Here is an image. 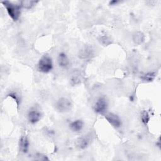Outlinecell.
Segmentation results:
<instances>
[{
	"mask_svg": "<svg viewBox=\"0 0 161 161\" xmlns=\"http://www.w3.org/2000/svg\"><path fill=\"white\" fill-rule=\"evenodd\" d=\"M84 123L81 119H76L71 122L69 125V127L74 132H79L83 128Z\"/></svg>",
	"mask_w": 161,
	"mask_h": 161,
	"instance_id": "11",
	"label": "cell"
},
{
	"mask_svg": "<svg viewBox=\"0 0 161 161\" xmlns=\"http://www.w3.org/2000/svg\"><path fill=\"white\" fill-rule=\"evenodd\" d=\"M35 158L34 159L35 160H48V158L45 155H43L42 153H36L35 156Z\"/></svg>",
	"mask_w": 161,
	"mask_h": 161,
	"instance_id": "19",
	"label": "cell"
},
{
	"mask_svg": "<svg viewBox=\"0 0 161 161\" xmlns=\"http://www.w3.org/2000/svg\"><path fill=\"white\" fill-rule=\"evenodd\" d=\"M156 76L155 72H149L146 74H144L141 75V79L145 82H151L152 81Z\"/></svg>",
	"mask_w": 161,
	"mask_h": 161,
	"instance_id": "15",
	"label": "cell"
},
{
	"mask_svg": "<svg viewBox=\"0 0 161 161\" xmlns=\"http://www.w3.org/2000/svg\"><path fill=\"white\" fill-rule=\"evenodd\" d=\"M145 35L142 31H136L132 35V40L136 45H141L145 41Z\"/></svg>",
	"mask_w": 161,
	"mask_h": 161,
	"instance_id": "12",
	"label": "cell"
},
{
	"mask_svg": "<svg viewBox=\"0 0 161 161\" xmlns=\"http://www.w3.org/2000/svg\"><path fill=\"white\" fill-rule=\"evenodd\" d=\"M8 96L11 97L16 103L17 107L19 108L20 104H21V98L20 96L16 92H11L8 94Z\"/></svg>",
	"mask_w": 161,
	"mask_h": 161,
	"instance_id": "16",
	"label": "cell"
},
{
	"mask_svg": "<svg viewBox=\"0 0 161 161\" xmlns=\"http://www.w3.org/2000/svg\"><path fill=\"white\" fill-rule=\"evenodd\" d=\"M57 62L60 67L62 68H66L69 64V59L65 53L61 52L58 54L57 58Z\"/></svg>",
	"mask_w": 161,
	"mask_h": 161,
	"instance_id": "10",
	"label": "cell"
},
{
	"mask_svg": "<svg viewBox=\"0 0 161 161\" xmlns=\"http://www.w3.org/2000/svg\"><path fill=\"white\" fill-rule=\"evenodd\" d=\"M106 119L108 122L112 125L113 127L118 128H119L121 125V121L120 118L116 114L113 113H109L104 115Z\"/></svg>",
	"mask_w": 161,
	"mask_h": 161,
	"instance_id": "7",
	"label": "cell"
},
{
	"mask_svg": "<svg viewBox=\"0 0 161 161\" xmlns=\"http://www.w3.org/2000/svg\"><path fill=\"white\" fill-rule=\"evenodd\" d=\"M82 76L81 72L79 70H74L70 77V83L72 86L78 85L81 83Z\"/></svg>",
	"mask_w": 161,
	"mask_h": 161,
	"instance_id": "8",
	"label": "cell"
},
{
	"mask_svg": "<svg viewBox=\"0 0 161 161\" xmlns=\"http://www.w3.org/2000/svg\"><path fill=\"white\" fill-rule=\"evenodd\" d=\"M42 115V113L40 111V110L35 107H33L28 112V120L30 123L35 124L41 119Z\"/></svg>",
	"mask_w": 161,
	"mask_h": 161,
	"instance_id": "5",
	"label": "cell"
},
{
	"mask_svg": "<svg viewBox=\"0 0 161 161\" xmlns=\"http://www.w3.org/2000/svg\"><path fill=\"white\" fill-rule=\"evenodd\" d=\"M108 101L106 99L102 96L99 97L94 104L93 109L95 113L99 114H104L108 108Z\"/></svg>",
	"mask_w": 161,
	"mask_h": 161,
	"instance_id": "4",
	"label": "cell"
},
{
	"mask_svg": "<svg viewBox=\"0 0 161 161\" xmlns=\"http://www.w3.org/2000/svg\"><path fill=\"white\" fill-rule=\"evenodd\" d=\"M38 70L42 73H48L53 69V62L51 57L48 55H44L39 60Z\"/></svg>",
	"mask_w": 161,
	"mask_h": 161,
	"instance_id": "2",
	"label": "cell"
},
{
	"mask_svg": "<svg viewBox=\"0 0 161 161\" xmlns=\"http://www.w3.org/2000/svg\"><path fill=\"white\" fill-rule=\"evenodd\" d=\"M30 147L29 140L26 135H22L19 142V148L20 152L24 153H26L28 151Z\"/></svg>",
	"mask_w": 161,
	"mask_h": 161,
	"instance_id": "9",
	"label": "cell"
},
{
	"mask_svg": "<svg viewBox=\"0 0 161 161\" xmlns=\"http://www.w3.org/2000/svg\"><path fill=\"white\" fill-rule=\"evenodd\" d=\"M99 42L104 46H108L112 43L111 38L107 35L101 36L99 38Z\"/></svg>",
	"mask_w": 161,
	"mask_h": 161,
	"instance_id": "17",
	"label": "cell"
},
{
	"mask_svg": "<svg viewBox=\"0 0 161 161\" xmlns=\"http://www.w3.org/2000/svg\"><path fill=\"white\" fill-rule=\"evenodd\" d=\"M119 3V1H112L109 2V4H111V5H116Z\"/></svg>",
	"mask_w": 161,
	"mask_h": 161,
	"instance_id": "20",
	"label": "cell"
},
{
	"mask_svg": "<svg viewBox=\"0 0 161 161\" xmlns=\"http://www.w3.org/2000/svg\"><path fill=\"white\" fill-rule=\"evenodd\" d=\"M38 1H31V0H24L19 2V4L21 8L26 9H30L33 8L37 3Z\"/></svg>",
	"mask_w": 161,
	"mask_h": 161,
	"instance_id": "14",
	"label": "cell"
},
{
	"mask_svg": "<svg viewBox=\"0 0 161 161\" xmlns=\"http://www.w3.org/2000/svg\"><path fill=\"white\" fill-rule=\"evenodd\" d=\"M72 104L70 99L62 97L59 98L55 103V108L60 113H67L71 110Z\"/></svg>",
	"mask_w": 161,
	"mask_h": 161,
	"instance_id": "3",
	"label": "cell"
},
{
	"mask_svg": "<svg viewBox=\"0 0 161 161\" xmlns=\"http://www.w3.org/2000/svg\"><path fill=\"white\" fill-rule=\"evenodd\" d=\"M90 138L88 136H83L77 140V145L80 149L86 148L89 144Z\"/></svg>",
	"mask_w": 161,
	"mask_h": 161,
	"instance_id": "13",
	"label": "cell"
},
{
	"mask_svg": "<svg viewBox=\"0 0 161 161\" xmlns=\"http://www.w3.org/2000/svg\"><path fill=\"white\" fill-rule=\"evenodd\" d=\"M1 4L5 8L9 16L14 21H17L21 14V7L19 4H14L8 1H2Z\"/></svg>",
	"mask_w": 161,
	"mask_h": 161,
	"instance_id": "1",
	"label": "cell"
},
{
	"mask_svg": "<svg viewBox=\"0 0 161 161\" xmlns=\"http://www.w3.org/2000/svg\"><path fill=\"white\" fill-rule=\"evenodd\" d=\"M150 119V116L148 112L145 110L143 111L141 113V120H142V123L145 125H147V123L149 122Z\"/></svg>",
	"mask_w": 161,
	"mask_h": 161,
	"instance_id": "18",
	"label": "cell"
},
{
	"mask_svg": "<svg viewBox=\"0 0 161 161\" xmlns=\"http://www.w3.org/2000/svg\"><path fill=\"white\" fill-rule=\"evenodd\" d=\"M94 51L92 46L86 45H84L79 52V57L81 59H89L94 57Z\"/></svg>",
	"mask_w": 161,
	"mask_h": 161,
	"instance_id": "6",
	"label": "cell"
}]
</instances>
